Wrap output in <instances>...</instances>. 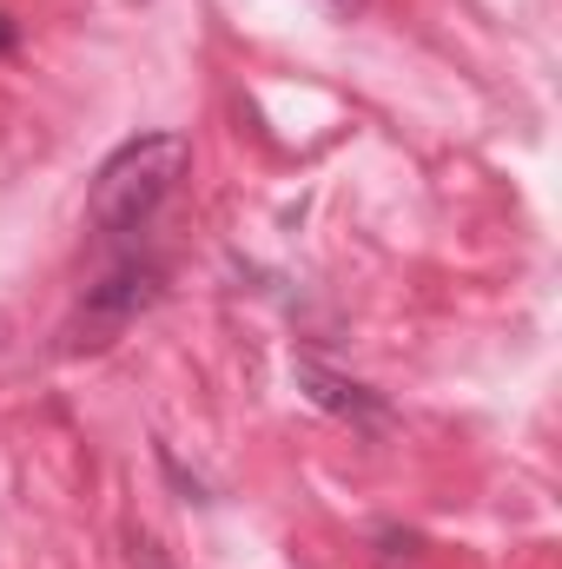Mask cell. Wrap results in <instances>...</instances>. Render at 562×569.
Wrapping results in <instances>:
<instances>
[{"instance_id": "6da1fadb", "label": "cell", "mask_w": 562, "mask_h": 569, "mask_svg": "<svg viewBox=\"0 0 562 569\" xmlns=\"http://www.w3.org/2000/svg\"><path fill=\"white\" fill-rule=\"evenodd\" d=\"M192 166V140L185 133H140L127 140L100 172H93V192H87V232L120 259V252H140L145 226L159 219V206L179 192Z\"/></svg>"}, {"instance_id": "7a4b0ae2", "label": "cell", "mask_w": 562, "mask_h": 569, "mask_svg": "<svg viewBox=\"0 0 562 569\" xmlns=\"http://www.w3.org/2000/svg\"><path fill=\"white\" fill-rule=\"evenodd\" d=\"M159 279H165L159 259L120 252V259L107 266V279L87 284V298H80V311H73V325H67V351H100V345H113L145 305L159 298Z\"/></svg>"}, {"instance_id": "3957f363", "label": "cell", "mask_w": 562, "mask_h": 569, "mask_svg": "<svg viewBox=\"0 0 562 569\" xmlns=\"http://www.w3.org/2000/svg\"><path fill=\"white\" fill-rule=\"evenodd\" d=\"M298 391L318 405V411H331V418H344V425L371 430V437H384V430L398 425L391 418V405H384V391H371V385H358V378H344V371H331L324 358H298Z\"/></svg>"}, {"instance_id": "277c9868", "label": "cell", "mask_w": 562, "mask_h": 569, "mask_svg": "<svg viewBox=\"0 0 562 569\" xmlns=\"http://www.w3.org/2000/svg\"><path fill=\"white\" fill-rule=\"evenodd\" d=\"M7 53H20V20L0 7V60H7Z\"/></svg>"}, {"instance_id": "5b68a950", "label": "cell", "mask_w": 562, "mask_h": 569, "mask_svg": "<svg viewBox=\"0 0 562 569\" xmlns=\"http://www.w3.org/2000/svg\"><path fill=\"white\" fill-rule=\"evenodd\" d=\"M133 569H165V563H159V550H152V543H140V550H133Z\"/></svg>"}, {"instance_id": "8992f818", "label": "cell", "mask_w": 562, "mask_h": 569, "mask_svg": "<svg viewBox=\"0 0 562 569\" xmlns=\"http://www.w3.org/2000/svg\"><path fill=\"white\" fill-rule=\"evenodd\" d=\"M0 345H7V318H0Z\"/></svg>"}]
</instances>
